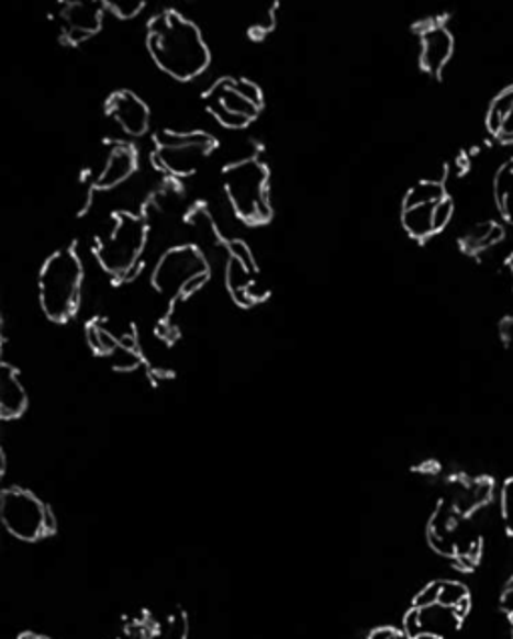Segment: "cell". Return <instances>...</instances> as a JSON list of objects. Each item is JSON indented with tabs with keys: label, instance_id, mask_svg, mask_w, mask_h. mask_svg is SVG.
Here are the masks:
<instances>
[{
	"label": "cell",
	"instance_id": "obj_1",
	"mask_svg": "<svg viewBox=\"0 0 513 639\" xmlns=\"http://www.w3.org/2000/svg\"><path fill=\"white\" fill-rule=\"evenodd\" d=\"M147 46L160 70L177 80L197 79L205 72L211 53L199 26L185 19L181 12L155 14L147 26Z\"/></svg>",
	"mask_w": 513,
	"mask_h": 639
},
{
	"label": "cell",
	"instance_id": "obj_2",
	"mask_svg": "<svg viewBox=\"0 0 513 639\" xmlns=\"http://www.w3.org/2000/svg\"><path fill=\"white\" fill-rule=\"evenodd\" d=\"M82 287V261L65 247L46 259L38 274V299L43 313L55 323H67L77 313Z\"/></svg>",
	"mask_w": 513,
	"mask_h": 639
},
{
	"label": "cell",
	"instance_id": "obj_3",
	"mask_svg": "<svg viewBox=\"0 0 513 639\" xmlns=\"http://www.w3.org/2000/svg\"><path fill=\"white\" fill-rule=\"evenodd\" d=\"M223 184L228 203L245 223L261 225L271 218L269 169L263 160L247 157L231 162L223 171Z\"/></svg>",
	"mask_w": 513,
	"mask_h": 639
},
{
	"label": "cell",
	"instance_id": "obj_4",
	"mask_svg": "<svg viewBox=\"0 0 513 639\" xmlns=\"http://www.w3.org/2000/svg\"><path fill=\"white\" fill-rule=\"evenodd\" d=\"M147 245V223L129 211H116L113 227L94 243V257L107 273L125 279L137 269Z\"/></svg>",
	"mask_w": 513,
	"mask_h": 639
},
{
	"label": "cell",
	"instance_id": "obj_5",
	"mask_svg": "<svg viewBox=\"0 0 513 639\" xmlns=\"http://www.w3.org/2000/svg\"><path fill=\"white\" fill-rule=\"evenodd\" d=\"M215 145L213 135L205 131H159L155 135L153 157L172 177H189L199 171Z\"/></svg>",
	"mask_w": 513,
	"mask_h": 639
},
{
	"label": "cell",
	"instance_id": "obj_6",
	"mask_svg": "<svg viewBox=\"0 0 513 639\" xmlns=\"http://www.w3.org/2000/svg\"><path fill=\"white\" fill-rule=\"evenodd\" d=\"M209 265L193 245L172 247L159 259L153 273V285L171 299L189 298L197 289L205 285Z\"/></svg>",
	"mask_w": 513,
	"mask_h": 639
},
{
	"label": "cell",
	"instance_id": "obj_7",
	"mask_svg": "<svg viewBox=\"0 0 513 639\" xmlns=\"http://www.w3.org/2000/svg\"><path fill=\"white\" fill-rule=\"evenodd\" d=\"M209 113L227 128H243L261 113V89L247 79H219L205 94Z\"/></svg>",
	"mask_w": 513,
	"mask_h": 639
},
{
	"label": "cell",
	"instance_id": "obj_8",
	"mask_svg": "<svg viewBox=\"0 0 513 639\" xmlns=\"http://www.w3.org/2000/svg\"><path fill=\"white\" fill-rule=\"evenodd\" d=\"M0 517L7 531L21 541H38L51 536L57 526L51 507L31 491L19 487L2 491Z\"/></svg>",
	"mask_w": 513,
	"mask_h": 639
},
{
	"label": "cell",
	"instance_id": "obj_9",
	"mask_svg": "<svg viewBox=\"0 0 513 639\" xmlns=\"http://www.w3.org/2000/svg\"><path fill=\"white\" fill-rule=\"evenodd\" d=\"M466 616L468 614L457 607L417 595L403 619V636L408 639H447L461 628Z\"/></svg>",
	"mask_w": 513,
	"mask_h": 639
},
{
	"label": "cell",
	"instance_id": "obj_10",
	"mask_svg": "<svg viewBox=\"0 0 513 639\" xmlns=\"http://www.w3.org/2000/svg\"><path fill=\"white\" fill-rule=\"evenodd\" d=\"M228 293L243 307H252L257 301L267 298L259 293L261 285L257 283V265L253 261L252 251L243 240L228 243L227 271H225Z\"/></svg>",
	"mask_w": 513,
	"mask_h": 639
},
{
	"label": "cell",
	"instance_id": "obj_11",
	"mask_svg": "<svg viewBox=\"0 0 513 639\" xmlns=\"http://www.w3.org/2000/svg\"><path fill=\"white\" fill-rule=\"evenodd\" d=\"M104 11L107 2H80V0L65 2L58 14L65 41L70 45H79L97 35L103 24Z\"/></svg>",
	"mask_w": 513,
	"mask_h": 639
},
{
	"label": "cell",
	"instance_id": "obj_12",
	"mask_svg": "<svg viewBox=\"0 0 513 639\" xmlns=\"http://www.w3.org/2000/svg\"><path fill=\"white\" fill-rule=\"evenodd\" d=\"M107 114L131 137L147 133L150 113L145 101H141L135 92H113L107 101Z\"/></svg>",
	"mask_w": 513,
	"mask_h": 639
},
{
	"label": "cell",
	"instance_id": "obj_13",
	"mask_svg": "<svg viewBox=\"0 0 513 639\" xmlns=\"http://www.w3.org/2000/svg\"><path fill=\"white\" fill-rule=\"evenodd\" d=\"M420 45H422V53H420L422 69L430 72L432 77H439L454 55V36L444 24H425L420 35Z\"/></svg>",
	"mask_w": 513,
	"mask_h": 639
},
{
	"label": "cell",
	"instance_id": "obj_14",
	"mask_svg": "<svg viewBox=\"0 0 513 639\" xmlns=\"http://www.w3.org/2000/svg\"><path fill=\"white\" fill-rule=\"evenodd\" d=\"M135 171H137V150L129 143H116L111 153L107 155L103 169L94 179V187L101 191H109V189L125 183L126 179Z\"/></svg>",
	"mask_w": 513,
	"mask_h": 639
},
{
	"label": "cell",
	"instance_id": "obj_15",
	"mask_svg": "<svg viewBox=\"0 0 513 639\" xmlns=\"http://www.w3.org/2000/svg\"><path fill=\"white\" fill-rule=\"evenodd\" d=\"M29 405L26 391L14 367L4 363L0 369V415L2 419H16Z\"/></svg>",
	"mask_w": 513,
	"mask_h": 639
},
{
	"label": "cell",
	"instance_id": "obj_16",
	"mask_svg": "<svg viewBox=\"0 0 513 639\" xmlns=\"http://www.w3.org/2000/svg\"><path fill=\"white\" fill-rule=\"evenodd\" d=\"M486 125L493 137L503 145L513 143V87L500 92L490 104Z\"/></svg>",
	"mask_w": 513,
	"mask_h": 639
},
{
	"label": "cell",
	"instance_id": "obj_17",
	"mask_svg": "<svg viewBox=\"0 0 513 639\" xmlns=\"http://www.w3.org/2000/svg\"><path fill=\"white\" fill-rule=\"evenodd\" d=\"M435 205L405 206L401 211V225L413 239H430L435 235Z\"/></svg>",
	"mask_w": 513,
	"mask_h": 639
},
{
	"label": "cell",
	"instance_id": "obj_18",
	"mask_svg": "<svg viewBox=\"0 0 513 639\" xmlns=\"http://www.w3.org/2000/svg\"><path fill=\"white\" fill-rule=\"evenodd\" d=\"M503 237H505V233H503L502 225L490 221V223H481L478 227L471 228L468 235L461 239V247L469 255H478V253L488 251L493 245H498Z\"/></svg>",
	"mask_w": 513,
	"mask_h": 639
},
{
	"label": "cell",
	"instance_id": "obj_19",
	"mask_svg": "<svg viewBox=\"0 0 513 639\" xmlns=\"http://www.w3.org/2000/svg\"><path fill=\"white\" fill-rule=\"evenodd\" d=\"M493 194L503 221L513 225V159L502 165L495 175Z\"/></svg>",
	"mask_w": 513,
	"mask_h": 639
},
{
	"label": "cell",
	"instance_id": "obj_20",
	"mask_svg": "<svg viewBox=\"0 0 513 639\" xmlns=\"http://www.w3.org/2000/svg\"><path fill=\"white\" fill-rule=\"evenodd\" d=\"M447 193H445V187L442 181H420V183L413 184L405 199H403V209L405 206H417V205H435L439 201H444Z\"/></svg>",
	"mask_w": 513,
	"mask_h": 639
},
{
	"label": "cell",
	"instance_id": "obj_21",
	"mask_svg": "<svg viewBox=\"0 0 513 639\" xmlns=\"http://www.w3.org/2000/svg\"><path fill=\"white\" fill-rule=\"evenodd\" d=\"M87 337H89L92 349L99 355H107V357H111L114 349L119 347V343H121V339H116L113 333L109 332L103 323H99V321H92L91 325H89Z\"/></svg>",
	"mask_w": 513,
	"mask_h": 639
},
{
	"label": "cell",
	"instance_id": "obj_22",
	"mask_svg": "<svg viewBox=\"0 0 513 639\" xmlns=\"http://www.w3.org/2000/svg\"><path fill=\"white\" fill-rule=\"evenodd\" d=\"M187 617L181 612L167 617L163 624L150 629L147 639H185L187 638Z\"/></svg>",
	"mask_w": 513,
	"mask_h": 639
},
{
	"label": "cell",
	"instance_id": "obj_23",
	"mask_svg": "<svg viewBox=\"0 0 513 639\" xmlns=\"http://www.w3.org/2000/svg\"><path fill=\"white\" fill-rule=\"evenodd\" d=\"M111 361H113L114 369L131 371L141 363V357H138L137 347L133 343H129V339H121L119 347L111 355Z\"/></svg>",
	"mask_w": 513,
	"mask_h": 639
},
{
	"label": "cell",
	"instance_id": "obj_24",
	"mask_svg": "<svg viewBox=\"0 0 513 639\" xmlns=\"http://www.w3.org/2000/svg\"><path fill=\"white\" fill-rule=\"evenodd\" d=\"M143 9H145L143 0H113V2H107V11L113 12L114 16H119V19H133Z\"/></svg>",
	"mask_w": 513,
	"mask_h": 639
},
{
	"label": "cell",
	"instance_id": "obj_25",
	"mask_svg": "<svg viewBox=\"0 0 513 639\" xmlns=\"http://www.w3.org/2000/svg\"><path fill=\"white\" fill-rule=\"evenodd\" d=\"M502 515L505 529L513 537V478L512 480L505 481V485H503Z\"/></svg>",
	"mask_w": 513,
	"mask_h": 639
},
{
	"label": "cell",
	"instance_id": "obj_26",
	"mask_svg": "<svg viewBox=\"0 0 513 639\" xmlns=\"http://www.w3.org/2000/svg\"><path fill=\"white\" fill-rule=\"evenodd\" d=\"M454 217V201L449 197H445L444 201H439L435 205L434 225L435 233H439L442 228L447 227V223Z\"/></svg>",
	"mask_w": 513,
	"mask_h": 639
},
{
	"label": "cell",
	"instance_id": "obj_27",
	"mask_svg": "<svg viewBox=\"0 0 513 639\" xmlns=\"http://www.w3.org/2000/svg\"><path fill=\"white\" fill-rule=\"evenodd\" d=\"M367 639H408L403 631L393 628H377L367 636Z\"/></svg>",
	"mask_w": 513,
	"mask_h": 639
},
{
	"label": "cell",
	"instance_id": "obj_28",
	"mask_svg": "<svg viewBox=\"0 0 513 639\" xmlns=\"http://www.w3.org/2000/svg\"><path fill=\"white\" fill-rule=\"evenodd\" d=\"M503 609H505L513 619V583L508 587V590H505V594H503Z\"/></svg>",
	"mask_w": 513,
	"mask_h": 639
},
{
	"label": "cell",
	"instance_id": "obj_29",
	"mask_svg": "<svg viewBox=\"0 0 513 639\" xmlns=\"http://www.w3.org/2000/svg\"><path fill=\"white\" fill-rule=\"evenodd\" d=\"M19 639H51V638H46V636H38V634H31V631H26V634H23V636H21V638Z\"/></svg>",
	"mask_w": 513,
	"mask_h": 639
},
{
	"label": "cell",
	"instance_id": "obj_30",
	"mask_svg": "<svg viewBox=\"0 0 513 639\" xmlns=\"http://www.w3.org/2000/svg\"><path fill=\"white\" fill-rule=\"evenodd\" d=\"M508 269H510V273H512L513 279V257L510 259V261H508Z\"/></svg>",
	"mask_w": 513,
	"mask_h": 639
}]
</instances>
